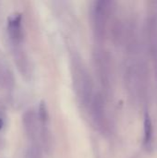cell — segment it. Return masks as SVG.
<instances>
[{
    "mask_svg": "<svg viewBox=\"0 0 157 158\" xmlns=\"http://www.w3.org/2000/svg\"><path fill=\"white\" fill-rule=\"evenodd\" d=\"M112 2L100 0L94 2L93 8V29L95 39L103 42L106 35L107 23L111 13Z\"/></svg>",
    "mask_w": 157,
    "mask_h": 158,
    "instance_id": "obj_1",
    "label": "cell"
},
{
    "mask_svg": "<svg viewBox=\"0 0 157 158\" xmlns=\"http://www.w3.org/2000/svg\"><path fill=\"white\" fill-rule=\"evenodd\" d=\"M93 60L100 82L105 90L111 87V63L108 53L103 49H97L93 54Z\"/></svg>",
    "mask_w": 157,
    "mask_h": 158,
    "instance_id": "obj_2",
    "label": "cell"
},
{
    "mask_svg": "<svg viewBox=\"0 0 157 158\" xmlns=\"http://www.w3.org/2000/svg\"><path fill=\"white\" fill-rule=\"evenodd\" d=\"M147 19V38L157 78V2H152Z\"/></svg>",
    "mask_w": 157,
    "mask_h": 158,
    "instance_id": "obj_3",
    "label": "cell"
},
{
    "mask_svg": "<svg viewBox=\"0 0 157 158\" xmlns=\"http://www.w3.org/2000/svg\"><path fill=\"white\" fill-rule=\"evenodd\" d=\"M90 107L94 124L100 131H105L107 129V118L105 114V101L101 94L98 93L93 95Z\"/></svg>",
    "mask_w": 157,
    "mask_h": 158,
    "instance_id": "obj_4",
    "label": "cell"
},
{
    "mask_svg": "<svg viewBox=\"0 0 157 158\" xmlns=\"http://www.w3.org/2000/svg\"><path fill=\"white\" fill-rule=\"evenodd\" d=\"M22 124L25 133L31 143H39L40 136V122L37 115L33 110H28L22 116Z\"/></svg>",
    "mask_w": 157,
    "mask_h": 158,
    "instance_id": "obj_5",
    "label": "cell"
},
{
    "mask_svg": "<svg viewBox=\"0 0 157 158\" xmlns=\"http://www.w3.org/2000/svg\"><path fill=\"white\" fill-rule=\"evenodd\" d=\"M7 31L10 42L13 45L21 44L23 40V32L21 27V18L19 15H15L10 18L8 21Z\"/></svg>",
    "mask_w": 157,
    "mask_h": 158,
    "instance_id": "obj_6",
    "label": "cell"
},
{
    "mask_svg": "<svg viewBox=\"0 0 157 158\" xmlns=\"http://www.w3.org/2000/svg\"><path fill=\"white\" fill-rule=\"evenodd\" d=\"M12 51H13L12 53H13L14 61H15L19 72L24 76H28L29 72H30V65H29L27 56H26L25 52L23 51V49L21 48L20 44H14Z\"/></svg>",
    "mask_w": 157,
    "mask_h": 158,
    "instance_id": "obj_7",
    "label": "cell"
},
{
    "mask_svg": "<svg viewBox=\"0 0 157 158\" xmlns=\"http://www.w3.org/2000/svg\"><path fill=\"white\" fill-rule=\"evenodd\" d=\"M153 134H154V127H153L151 117L148 113H145L144 119H143V146L145 148L150 147L153 140Z\"/></svg>",
    "mask_w": 157,
    "mask_h": 158,
    "instance_id": "obj_8",
    "label": "cell"
},
{
    "mask_svg": "<svg viewBox=\"0 0 157 158\" xmlns=\"http://www.w3.org/2000/svg\"><path fill=\"white\" fill-rule=\"evenodd\" d=\"M26 158H43L42 147L39 143H31L26 154Z\"/></svg>",
    "mask_w": 157,
    "mask_h": 158,
    "instance_id": "obj_9",
    "label": "cell"
},
{
    "mask_svg": "<svg viewBox=\"0 0 157 158\" xmlns=\"http://www.w3.org/2000/svg\"><path fill=\"white\" fill-rule=\"evenodd\" d=\"M37 117H38L40 124H47V122H48V112H47L46 106L43 102H42L40 104Z\"/></svg>",
    "mask_w": 157,
    "mask_h": 158,
    "instance_id": "obj_10",
    "label": "cell"
},
{
    "mask_svg": "<svg viewBox=\"0 0 157 158\" xmlns=\"http://www.w3.org/2000/svg\"><path fill=\"white\" fill-rule=\"evenodd\" d=\"M3 127H4V121L2 118H0V131L3 129Z\"/></svg>",
    "mask_w": 157,
    "mask_h": 158,
    "instance_id": "obj_11",
    "label": "cell"
},
{
    "mask_svg": "<svg viewBox=\"0 0 157 158\" xmlns=\"http://www.w3.org/2000/svg\"><path fill=\"white\" fill-rule=\"evenodd\" d=\"M2 147H3V140L0 138V149H1Z\"/></svg>",
    "mask_w": 157,
    "mask_h": 158,
    "instance_id": "obj_12",
    "label": "cell"
}]
</instances>
